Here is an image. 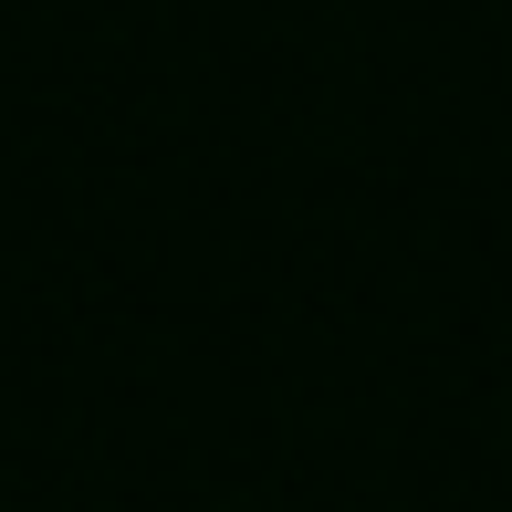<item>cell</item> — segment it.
Segmentation results:
<instances>
[]
</instances>
